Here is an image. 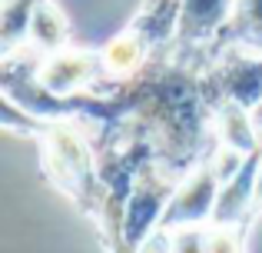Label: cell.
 I'll return each mask as SVG.
<instances>
[{
  "instance_id": "2",
  "label": "cell",
  "mask_w": 262,
  "mask_h": 253,
  "mask_svg": "<svg viewBox=\"0 0 262 253\" xmlns=\"http://www.w3.org/2000/svg\"><path fill=\"white\" fill-rule=\"evenodd\" d=\"M176 187H179L176 177L153 170V163H146V167H143V173L136 177L133 190H129L126 207H123L120 240H123V247H126V250L136 253V247L146 240L149 227H153V223H160V217H163V210H166V203L173 200Z\"/></svg>"
},
{
  "instance_id": "15",
  "label": "cell",
  "mask_w": 262,
  "mask_h": 253,
  "mask_svg": "<svg viewBox=\"0 0 262 253\" xmlns=\"http://www.w3.org/2000/svg\"><path fill=\"white\" fill-rule=\"evenodd\" d=\"M252 120H256V127H259V130H262V104H259V107H256V110H252Z\"/></svg>"
},
{
  "instance_id": "8",
  "label": "cell",
  "mask_w": 262,
  "mask_h": 253,
  "mask_svg": "<svg viewBox=\"0 0 262 253\" xmlns=\"http://www.w3.org/2000/svg\"><path fill=\"white\" fill-rule=\"evenodd\" d=\"M70 40V24H67L63 10H60L53 0H40L37 10H33V20H30V33H27V44L30 50L37 53H60Z\"/></svg>"
},
{
  "instance_id": "9",
  "label": "cell",
  "mask_w": 262,
  "mask_h": 253,
  "mask_svg": "<svg viewBox=\"0 0 262 253\" xmlns=\"http://www.w3.org/2000/svg\"><path fill=\"white\" fill-rule=\"evenodd\" d=\"M249 47V50H262V0H236V10H232V20L226 24V30L212 40V53L219 47Z\"/></svg>"
},
{
  "instance_id": "5",
  "label": "cell",
  "mask_w": 262,
  "mask_h": 253,
  "mask_svg": "<svg viewBox=\"0 0 262 253\" xmlns=\"http://www.w3.org/2000/svg\"><path fill=\"white\" fill-rule=\"evenodd\" d=\"M259 173H262V147L252 150L243 167L219 187L216 210H212V223H216V227H246V223L252 220Z\"/></svg>"
},
{
  "instance_id": "6",
  "label": "cell",
  "mask_w": 262,
  "mask_h": 253,
  "mask_svg": "<svg viewBox=\"0 0 262 253\" xmlns=\"http://www.w3.org/2000/svg\"><path fill=\"white\" fill-rule=\"evenodd\" d=\"M236 0H179L176 47H209L232 20Z\"/></svg>"
},
{
  "instance_id": "4",
  "label": "cell",
  "mask_w": 262,
  "mask_h": 253,
  "mask_svg": "<svg viewBox=\"0 0 262 253\" xmlns=\"http://www.w3.org/2000/svg\"><path fill=\"white\" fill-rule=\"evenodd\" d=\"M37 80L57 97H73L86 87L103 84V60L90 50H60L47 53L37 64Z\"/></svg>"
},
{
  "instance_id": "13",
  "label": "cell",
  "mask_w": 262,
  "mask_h": 253,
  "mask_svg": "<svg viewBox=\"0 0 262 253\" xmlns=\"http://www.w3.org/2000/svg\"><path fill=\"white\" fill-rule=\"evenodd\" d=\"M136 253H173V237L166 233V227H160L156 233H149L146 240L136 247Z\"/></svg>"
},
{
  "instance_id": "7",
  "label": "cell",
  "mask_w": 262,
  "mask_h": 253,
  "mask_svg": "<svg viewBox=\"0 0 262 253\" xmlns=\"http://www.w3.org/2000/svg\"><path fill=\"white\" fill-rule=\"evenodd\" d=\"M212 137L216 143H226V147H236L243 153H252L259 143V127L252 120V110L243 104H223L212 110Z\"/></svg>"
},
{
  "instance_id": "14",
  "label": "cell",
  "mask_w": 262,
  "mask_h": 253,
  "mask_svg": "<svg viewBox=\"0 0 262 253\" xmlns=\"http://www.w3.org/2000/svg\"><path fill=\"white\" fill-rule=\"evenodd\" d=\"M262 213V173H259V190H256V207H252V217Z\"/></svg>"
},
{
  "instance_id": "3",
  "label": "cell",
  "mask_w": 262,
  "mask_h": 253,
  "mask_svg": "<svg viewBox=\"0 0 262 253\" xmlns=\"http://www.w3.org/2000/svg\"><path fill=\"white\" fill-rule=\"evenodd\" d=\"M219 177L212 170V160L203 157L196 167L186 173V180L176 187L173 200L166 203L160 217V227L166 230H176V227H192V223H203L212 217L216 210V197H219Z\"/></svg>"
},
{
  "instance_id": "10",
  "label": "cell",
  "mask_w": 262,
  "mask_h": 253,
  "mask_svg": "<svg viewBox=\"0 0 262 253\" xmlns=\"http://www.w3.org/2000/svg\"><path fill=\"white\" fill-rule=\"evenodd\" d=\"M40 0H4V13H0V40H4V53L10 57L20 44H27L30 33V20Z\"/></svg>"
},
{
  "instance_id": "12",
  "label": "cell",
  "mask_w": 262,
  "mask_h": 253,
  "mask_svg": "<svg viewBox=\"0 0 262 253\" xmlns=\"http://www.w3.org/2000/svg\"><path fill=\"white\" fill-rule=\"evenodd\" d=\"M173 253H206V230L192 227H176L173 233Z\"/></svg>"
},
{
  "instance_id": "11",
  "label": "cell",
  "mask_w": 262,
  "mask_h": 253,
  "mask_svg": "<svg viewBox=\"0 0 262 253\" xmlns=\"http://www.w3.org/2000/svg\"><path fill=\"white\" fill-rule=\"evenodd\" d=\"M246 227H216L206 230V253H243V233Z\"/></svg>"
},
{
  "instance_id": "1",
  "label": "cell",
  "mask_w": 262,
  "mask_h": 253,
  "mask_svg": "<svg viewBox=\"0 0 262 253\" xmlns=\"http://www.w3.org/2000/svg\"><path fill=\"white\" fill-rule=\"evenodd\" d=\"M203 87L212 110L223 104H243L256 110L262 104V50L239 44L219 47L203 70Z\"/></svg>"
}]
</instances>
